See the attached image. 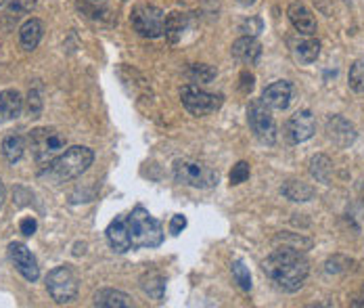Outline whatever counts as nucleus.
I'll return each instance as SVG.
<instances>
[{"label": "nucleus", "mask_w": 364, "mask_h": 308, "mask_svg": "<svg viewBox=\"0 0 364 308\" xmlns=\"http://www.w3.org/2000/svg\"><path fill=\"white\" fill-rule=\"evenodd\" d=\"M262 28H264V23H262L259 17H250V19H245V21L241 23V32H243L245 36H254V38L262 32Z\"/></svg>", "instance_id": "obj_34"}, {"label": "nucleus", "mask_w": 364, "mask_h": 308, "mask_svg": "<svg viewBox=\"0 0 364 308\" xmlns=\"http://www.w3.org/2000/svg\"><path fill=\"white\" fill-rule=\"evenodd\" d=\"M107 243L113 252L117 254H126L128 250H132V239L128 231V218L126 216H115L107 227Z\"/></svg>", "instance_id": "obj_14"}, {"label": "nucleus", "mask_w": 364, "mask_h": 308, "mask_svg": "<svg viewBox=\"0 0 364 308\" xmlns=\"http://www.w3.org/2000/svg\"><path fill=\"white\" fill-rule=\"evenodd\" d=\"M327 132L328 139L339 145V147H350L356 141V128L350 120L343 116H331L327 120Z\"/></svg>", "instance_id": "obj_15"}, {"label": "nucleus", "mask_w": 364, "mask_h": 308, "mask_svg": "<svg viewBox=\"0 0 364 308\" xmlns=\"http://www.w3.org/2000/svg\"><path fill=\"white\" fill-rule=\"evenodd\" d=\"M174 179L176 183L193 189H214L218 185V172L195 159H176L174 161Z\"/></svg>", "instance_id": "obj_5"}, {"label": "nucleus", "mask_w": 364, "mask_h": 308, "mask_svg": "<svg viewBox=\"0 0 364 308\" xmlns=\"http://www.w3.org/2000/svg\"><path fill=\"white\" fill-rule=\"evenodd\" d=\"M42 36H44V23L40 19H36V17L28 19L19 28V44H21L23 51H34V48H38Z\"/></svg>", "instance_id": "obj_20"}, {"label": "nucleus", "mask_w": 364, "mask_h": 308, "mask_svg": "<svg viewBox=\"0 0 364 308\" xmlns=\"http://www.w3.org/2000/svg\"><path fill=\"white\" fill-rule=\"evenodd\" d=\"M277 241H281V243L287 245V248L299 250V252H306V250L312 248V239L301 237V235H297V233H281V235H277Z\"/></svg>", "instance_id": "obj_27"}, {"label": "nucleus", "mask_w": 364, "mask_h": 308, "mask_svg": "<svg viewBox=\"0 0 364 308\" xmlns=\"http://www.w3.org/2000/svg\"><path fill=\"white\" fill-rule=\"evenodd\" d=\"M141 287L153 300L159 302V300H164V294H166V279L157 270H149L141 277Z\"/></svg>", "instance_id": "obj_24"}, {"label": "nucleus", "mask_w": 364, "mask_h": 308, "mask_svg": "<svg viewBox=\"0 0 364 308\" xmlns=\"http://www.w3.org/2000/svg\"><path fill=\"white\" fill-rule=\"evenodd\" d=\"M250 174H252L250 164H247V161H237V164L232 166V170H230V185H241V183H245V181L250 179Z\"/></svg>", "instance_id": "obj_31"}, {"label": "nucleus", "mask_w": 364, "mask_h": 308, "mask_svg": "<svg viewBox=\"0 0 364 308\" xmlns=\"http://www.w3.org/2000/svg\"><path fill=\"white\" fill-rule=\"evenodd\" d=\"M126 218H128L132 248H159L164 243L161 223L157 218H153L146 208L136 206Z\"/></svg>", "instance_id": "obj_3"}, {"label": "nucleus", "mask_w": 364, "mask_h": 308, "mask_svg": "<svg viewBox=\"0 0 364 308\" xmlns=\"http://www.w3.org/2000/svg\"><path fill=\"white\" fill-rule=\"evenodd\" d=\"M77 275L70 265L55 267L46 275V292L57 304H70L77 298Z\"/></svg>", "instance_id": "obj_6"}, {"label": "nucleus", "mask_w": 364, "mask_h": 308, "mask_svg": "<svg viewBox=\"0 0 364 308\" xmlns=\"http://www.w3.org/2000/svg\"><path fill=\"white\" fill-rule=\"evenodd\" d=\"M237 2H239L241 6H252V4H254L255 0H237Z\"/></svg>", "instance_id": "obj_39"}, {"label": "nucleus", "mask_w": 364, "mask_h": 308, "mask_svg": "<svg viewBox=\"0 0 364 308\" xmlns=\"http://www.w3.org/2000/svg\"><path fill=\"white\" fill-rule=\"evenodd\" d=\"M28 145H26V139L21 134H6L2 139V145H0V152H2V157L9 161V164H17L23 154H26Z\"/></svg>", "instance_id": "obj_21"}, {"label": "nucleus", "mask_w": 364, "mask_h": 308, "mask_svg": "<svg viewBox=\"0 0 364 308\" xmlns=\"http://www.w3.org/2000/svg\"><path fill=\"white\" fill-rule=\"evenodd\" d=\"M348 84L354 92L363 95L364 92V59H356L350 68V74H348Z\"/></svg>", "instance_id": "obj_28"}, {"label": "nucleus", "mask_w": 364, "mask_h": 308, "mask_svg": "<svg viewBox=\"0 0 364 308\" xmlns=\"http://www.w3.org/2000/svg\"><path fill=\"white\" fill-rule=\"evenodd\" d=\"M0 4H4V0H0Z\"/></svg>", "instance_id": "obj_41"}, {"label": "nucleus", "mask_w": 364, "mask_h": 308, "mask_svg": "<svg viewBox=\"0 0 364 308\" xmlns=\"http://www.w3.org/2000/svg\"><path fill=\"white\" fill-rule=\"evenodd\" d=\"M132 28L145 38H159L164 36L166 13L155 4H136L130 13Z\"/></svg>", "instance_id": "obj_8"}, {"label": "nucleus", "mask_w": 364, "mask_h": 308, "mask_svg": "<svg viewBox=\"0 0 364 308\" xmlns=\"http://www.w3.org/2000/svg\"><path fill=\"white\" fill-rule=\"evenodd\" d=\"M262 270L279 290L293 294L304 285L310 272V262L306 260L304 252L283 245L277 248L270 256H266V260L262 262Z\"/></svg>", "instance_id": "obj_1"}, {"label": "nucleus", "mask_w": 364, "mask_h": 308, "mask_svg": "<svg viewBox=\"0 0 364 308\" xmlns=\"http://www.w3.org/2000/svg\"><path fill=\"white\" fill-rule=\"evenodd\" d=\"M4 206V187H2V181H0V208Z\"/></svg>", "instance_id": "obj_38"}, {"label": "nucleus", "mask_w": 364, "mask_h": 308, "mask_svg": "<svg viewBox=\"0 0 364 308\" xmlns=\"http://www.w3.org/2000/svg\"><path fill=\"white\" fill-rule=\"evenodd\" d=\"M354 307H364V302H354Z\"/></svg>", "instance_id": "obj_40"}, {"label": "nucleus", "mask_w": 364, "mask_h": 308, "mask_svg": "<svg viewBox=\"0 0 364 308\" xmlns=\"http://www.w3.org/2000/svg\"><path fill=\"white\" fill-rule=\"evenodd\" d=\"M184 227H186V218L182 214H174L172 221H170V233L172 235H181L184 231Z\"/></svg>", "instance_id": "obj_37"}, {"label": "nucleus", "mask_w": 364, "mask_h": 308, "mask_svg": "<svg viewBox=\"0 0 364 308\" xmlns=\"http://www.w3.org/2000/svg\"><path fill=\"white\" fill-rule=\"evenodd\" d=\"M181 101L188 114L201 117L218 112L222 103H224V97L208 92V90L199 88L197 84H186V86L181 88Z\"/></svg>", "instance_id": "obj_7"}, {"label": "nucleus", "mask_w": 364, "mask_h": 308, "mask_svg": "<svg viewBox=\"0 0 364 308\" xmlns=\"http://www.w3.org/2000/svg\"><path fill=\"white\" fill-rule=\"evenodd\" d=\"M281 193H283L289 201H295V203H304V201H310V199L316 197V189L310 187V185L304 183V181H287V183H283Z\"/></svg>", "instance_id": "obj_22"}, {"label": "nucleus", "mask_w": 364, "mask_h": 308, "mask_svg": "<svg viewBox=\"0 0 364 308\" xmlns=\"http://www.w3.org/2000/svg\"><path fill=\"white\" fill-rule=\"evenodd\" d=\"M310 174H312L318 183H323V185H331V176H333V161L328 159L327 155H323V154L314 155V157L310 159Z\"/></svg>", "instance_id": "obj_25"}, {"label": "nucleus", "mask_w": 364, "mask_h": 308, "mask_svg": "<svg viewBox=\"0 0 364 308\" xmlns=\"http://www.w3.org/2000/svg\"><path fill=\"white\" fill-rule=\"evenodd\" d=\"M314 132H316V120H314L310 110H301V112L293 114L287 122V126H285V137L293 145L312 139Z\"/></svg>", "instance_id": "obj_11"}, {"label": "nucleus", "mask_w": 364, "mask_h": 308, "mask_svg": "<svg viewBox=\"0 0 364 308\" xmlns=\"http://www.w3.org/2000/svg\"><path fill=\"white\" fill-rule=\"evenodd\" d=\"M354 262L350 260V258H346V256H333V258H328L327 265H325V269L327 272H333V275H339V272H346V270H350Z\"/></svg>", "instance_id": "obj_33"}, {"label": "nucleus", "mask_w": 364, "mask_h": 308, "mask_svg": "<svg viewBox=\"0 0 364 308\" xmlns=\"http://www.w3.org/2000/svg\"><path fill=\"white\" fill-rule=\"evenodd\" d=\"M232 57L245 65H255L262 57V44L254 36H243L232 44Z\"/></svg>", "instance_id": "obj_16"}, {"label": "nucleus", "mask_w": 364, "mask_h": 308, "mask_svg": "<svg viewBox=\"0 0 364 308\" xmlns=\"http://www.w3.org/2000/svg\"><path fill=\"white\" fill-rule=\"evenodd\" d=\"M92 304L103 308H128L132 307V298H130L126 292L105 287V290H99V292L92 296Z\"/></svg>", "instance_id": "obj_19"}, {"label": "nucleus", "mask_w": 364, "mask_h": 308, "mask_svg": "<svg viewBox=\"0 0 364 308\" xmlns=\"http://www.w3.org/2000/svg\"><path fill=\"white\" fill-rule=\"evenodd\" d=\"M230 272H232V277H235V281L239 283L241 290H245V292L252 290V275H250V269L245 267L243 260H235L230 265Z\"/></svg>", "instance_id": "obj_30"}, {"label": "nucleus", "mask_w": 364, "mask_h": 308, "mask_svg": "<svg viewBox=\"0 0 364 308\" xmlns=\"http://www.w3.org/2000/svg\"><path fill=\"white\" fill-rule=\"evenodd\" d=\"M28 145L38 164L46 166L50 159H55L68 145V137L59 132L57 128H34L28 137Z\"/></svg>", "instance_id": "obj_4"}, {"label": "nucleus", "mask_w": 364, "mask_h": 308, "mask_svg": "<svg viewBox=\"0 0 364 308\" xmlns=\"http://www.w3.org/2000/svg\"><path fill=\"white\" fill-rule=\"evenodd\" d=\"M38 0H4V6H6V15L19 19L28 13H32V9L36 6Z\"/></svg>", "instance_id": "obj_29"}, {"label": "nucleus", "mask_w": 364, "mask_h": 308, "mask_svg": "<svg viewBox=\"0 0 364 308\" xmlns=\"http://www.w3.org/2000/svg\"><path fill=\"white\" fill-rule=\"evenodd\" d=\"M293 53H295V59L304 65H310L314 63L318 57H321V42L312 36H308L306 40H299L295 46H293Z\"/></svg>", "instance_id": "obj_23"}, {"label": "nucleus", "mask_w": 364, "mask_h": 308, "mask_svg": "<svg viewBox=\"0 0 364 308\" xmlns=\"http://www.w3.org/2000/svg\"><path fill=\"white\" fill-rule=\"evenodd\" d=\"M42 105H44V101H42V92H40V88H38V86L30 88V92H28V114H30V117L40 116Z\"/></svg>", "instance_id": "obj_32"}, {"label": "nucleus", "mask_w": 364, "mask_h": 308, "mask_svg": "<svg viewBox=\"0 0 364 308\" xmlns=\"http://www.w3.org/2000/svg\"><path fill=\"white\" fill-rule=\"evenodd\" d=\"M188 28H191V15L188 13H170V15H166L164 36H168L172 44H178L184 38Z\"/></svg>", "instance_id": "obj_18"}, {"label": "nucleus", "mask_w": 364, "mask_h": 308, "mask_svg": "<svg viewBox=\"0 0 364 308\" xmlns=\"http://www.w3.org/2000/svg\"><path fill=\"white\" fill-rule=\"evenodd\" d=\"M95 161V152L84 145H73L50 159L38 174V179L46 185H63L82 176Z\"/></svg>", "instance_id": "obj_2"}, {"label": "nucleus", "mask_w": 364, "mask_h": 308, "mask_svg": "<svg viewBox=\"0 0 364 308\" xmlns=\"http://www.w3.org/2000/svg\"><path fill=\"white\" fill-rule=\"evenodd\" d=\"M247 124L257 141L266 145L277 143V122L272 116V110L262 99H257L247 107Z\"/></svg>", "instance_id": "obj_9"}, {"label": "nucleus", "mask_w": 364, "mask_h": 308, "mask_svg": "<svg viewBox=\"0 0 364 308\" xmlns=\"http://www.w3.org/2000/svg\"><path fill=\"white\" fill-rule=\"evenodd\" d=\"M287 17H289L291 26L295 28V32H297V34H301V36H314V34H316V30H318V26H316V19H314L312 11H310L304 2H299V0H295V2L289 4V9H287Z\"/></svg>", "instance_id": "obj_13"}, {"label": "nucleus", "mask_w": 364, "mask_h": 308, "mask_svg": "<svg viewBox=\"0 0 364 308\" xmlns=\"http://www.w3.org/2000/svg\"><path fill=\"white\" fill-rule=\"evenodd\" d=\"M19 229H21V233H23L26 237H32V235H34L38 229L36 218H32V216H26V218H21V221H19Z\"/></svg>", "instance_id": "obj_35"}, {"label": "nucleus", "mask_w": 364, "mask_h": 308, "mask_svg": "<svg viewBox=\"0 0 364 308\" xmlns=\"http://www.w3.org/2000/svg\"><path fill=\"white\" fill-rule=\"evenodd\" d=\"M255 86V78L254 74H250V72H243L241 74V84H239V88H241V92H245V95H250L252 90H254Z\"/></svg>", "instance_id": "obj_36"}, {"label": "nucleus", "mask_w": 364, "mask_h": 308, "mask_svg": "<svg viewBox=\"0 0 364 308\" xmlns=\"http://www.w3.org/2000/svg\"><path fill=\"white\" fill-rule=\"evenodd\" d=\"M293 84L289 80H277L272 84H268L262 92V101L270 107V110H287L293 101Z\"/></svg>", "instance_id": "obj_12"}, {"label": "nucleus", "mask_w": 364, "mask_h": 308, "mask_svg": "<svg viewBox=\"0 0 364 308\" xmlns=\"http://www.w3.org/2000/svg\"><path fill=\"white\" fill-rule=\"evenodd\" d=\"M23 112V97L15 88H6L0 92V124L11 122L21 116Z\"/></svg>", "instance_id": "obj_17"}, {"label": "nucleus", "mask_w": 364, "mask_h": 308, "mask_svg": "<svg viewBox=\"0 0 364 308\" xmlns=\"http://www.w3.org/2000/svg\"><path fill=\"white\" fill-rule=\"evenodd\" d=\"M186 76L191 82H199V84H208L216 78V70L212 65H205V63H195L188 68Z\"/></svg>", "instance_id": "obj_26"}, {"label": "nucleus", "mask_w": 364, "mask_h": 308, "mask_svg": "<svg viewBox=\"0 0 364 308\" xmlns=\"http://www.w3.org/2000/svg\"><path fill=\"white\" fill-rule=\"evenodd\" d=\"M9 258L13 262L15 270L30 283L38 281L40 277V267L36 262V256L30 252V248L26 243H19V241H13L9 243Z\"/></svg>", "instance_id": "obj_10"}]
</instances>
